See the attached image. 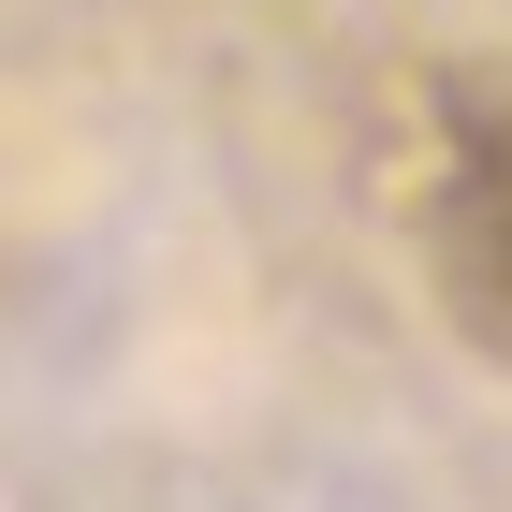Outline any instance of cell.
<instances>
[{
	"label": "cell",
	"instance_id": "6da1fadb",
	"mask_svg": "<svg viewBox=\"0 0 512 512\" xmlns=\"http://www.w3.org/2000/svg\"><path fill=\"white\" fill-rule=\"evenodd\" d=\"M439 308L483 352H512V74H454L425 103V191H410Z\"/></svg>",
	"mask_w": 512,
	"mask_h": 512
}]
</instances>
